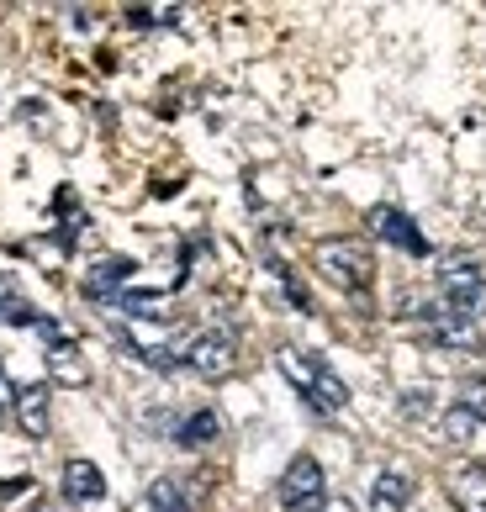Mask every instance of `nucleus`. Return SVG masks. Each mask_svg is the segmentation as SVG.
Returning <instances> with one entry per match:
<instances>
[{
  "label": "nucleus",
  "instance_id": "obj_9",
  "mask_svg": "<svg viewBox=\"0 0 486 512\" xmlns=\"http://www.w3.org/2000/svg\"><path fill=\"white\" fill-rule=\"evenodd\" d=\"M370 222H376V233H381V238H391V243H402V249L423 254V238L413 233V222H407L402 212H391V206H376V212H370Z\"/></svg>",
  "mask_w": 486,
  "mask_h": 512
},
{
  "label": "nucleus",
  "instance_id": "obj_3",
  "mask_svg": "<svg viewBox=\"0 0 486 512\" xmlns=\"http://www.w3.org/2000/svg\"><path fill=\"white\" fill-rule=\"evenodd\" d=\"M280 507L286 512H328V481L312 454H296L280 476Z\"/></svg>",
  "mask_w": 486,
  "mask_h": 512
},
{
  "label": "nucleus",
  "instance_id": "obj_16",
  "mask_svg": "<svg viewBox=\"0 0 486 512\" xmlns=\"http://www.w3.org/2000/svg\"><path fill=\"white\" fill-rule=\"evenodd\" d=\"M6 402H11V391H6V381H0V417H6Z\"/></svg>",
  "mask_w": 486,
  "mask_h": 512
},
{
  "label": "nucleus",
  "instance_id": "obj_13",
  "mask_svg": "<svg viewBox=\"0 0 486 512\" xmlns=\"http://www.w3.org/2000/svg\"><path fill=\"white\" fill-rule=\"evenodd\" d=\"M148 512H191L185 507V491H180V481H154V491H148Z\"/></svg>",
  "mask_w": 486,
  "mask_h": 512
},
{
  "label": "nucleus",
  "instance_id": "obj_6",
  "mask_svg": "<svg viewBox=\"0 0 486 512\" xmlns=\"http://www.w3.org/2000/svg\"><path fill=\"white\" fill-rule=\"evenodd\" d=\"M11 407H16V423H22L27 439H43V433H48V391L27 386V391L11 396Z\"/></svg>",
  "mask_w": 486,
  "mask_h": 512
},
{
  "label": "nucleus",
  "instance_id": "obj_8",
  "mask_svg": "<svg viewBox=\"0 0 486 512\" xmlns=\"http://www.w3.org/2000/svg\"><path fill=\"white\" fill-rule=\"evenodd\" d=\"M64 491L74 502H101L106 497V481H101V470L90 465V460H69L64 465Z\"/></svg>",
  "mask_w": 486,
  "mask_h": 512
},
{
  "label": "nucleus",
  "instance_id": "obj_2",
  "mask_svg": "<svg viewBox=\"0 0 486 512\" xmlns=\"http://www.w3.org/2000/svg\"><path fill=\"white\" fill-rule=\"evenodd\" d=\"M312 259H317V270H323L333 286H344V291H365L370 286V249L365 243H354V238H323L312 249Z\"/></svg>",
  "mask_w": 486,
  "mask_h": 512
},
{
  "label": "nucleus",
  "instance_id": "obj_5",
  "mask_svg": "<svg viewBox=\"0 0 486 512\" xmlns=\"http://www.w3.org/2000/svg\"><path fill=\"white\" fill-rule=\"evenodd\" d=\"M407 502H413L407 470H381V476L370 481V512H407Z\"/></svg>",
  "mask_w": 486,
  "mask_h": 512
},
{
  "label": "nucleus",
  "instance_id": "obj_10",
  "mask_svg": "<svg viewBox=\"0 0 486 512\" xmlns=\"http://www.w3.org/2000/svg\"><path fill=\"white\" fill-rule=\"evenodd\" d=\"M455 502L460 512H486V465H465L455 476Z\"/></svg>",
  "mask_w": 486,
  "mask_h": 512
},
{
  "label": "nucleus",
  "instance_id": "obj_11",
  "mask_svg": "<svg viewBox=\"0 0 486 512\" xmlns=\"http://www.w3.org/2000/svg\"><path fill=\"white\" fill-rule=\"evenodd\" d=\"M476 428H481V417H476L471 407H460V402H455L450 412L439 417V433H444V439H450V444H465V439H471Z\"/></svg>",
  "mask_w": 486,
  "mask_h": 512
},
{
  "label": "nucleus",
  "instance_id": "obj_12",
  "mask_svg": "<svg viewBox=\"0 0 486 512\" xmlns=\"http://www.w3.org/2000/svg\"><path fill=\"white\" fill-rule=\"evenodd\" d=\"M212 439H217V417L212 412H191L180 423V444L185 449H201V444H212Z\"/></svg>",
  "mask_w": 486,
  "mask_h": 512
},
{
  "label": "nucleus",
  "instance_id": "obj_7",
  "mask_svg": "<svg viewBox=\"0 0 486 512\" xmlns=\"http://www.w3.org/2000/svg\"><path fill=\"white\" fill-rule=\"evenodd\" d=\"M48 370H53V381H59V386H85V381H90L85 354L74 349V344H64V338L48 349Z\"/></svg>",
  "mask_w": 486,
  "mask_h": 512
},
{
  "label": "nucleus",
  "instance_id": "obj_1",
  "mask_svg": "<svg viewBox=\"0 0 486 512\" xmlns=\"http://www.w3.org/2000/svg\"><path fill=\"white\" fill-rule=\"evenodd\" d=\"M280 359V370H286V381L296 386V391H307L317 407H328V412H339L344 402H349V386L333 375L328 365H317V359H307L302 349H280L275 354Z\"/></svg>",
  "mask_w": 486,
  "mask_h": 512
},
{
  "label": "nucleus",
  "instance_id": "obj_4",
  "mask_svg": "<svg viewBox=\"0 0 486 512\" xmlns=\"http://www.w3.org/2000/svg\"><path fill=\"white\" fill-rule=\"evenodd\" d=\"M185 365H191L201 381H228L238 370V344L233 333H201L191 338V349H185Z\"/></svg>",
  "mask_w": 486,
  "mask_h": 512
},
{
  "label": "nucleus",
  "instance_id": "obj_15",
  "mask_svg": "<svg viewBox=\"0 0 486 512\" xmlns=\"http://www.w3.org/2000/svg\"><path fill=\"white\" fill-rule=\"evenodd\" d=\"M460 407H471L476 417H486V386H465V396H460Z\"/></svg>",
  "mask_w": 486,
  "mask_h": 512
},
{
  "label": "nucleus",
  "instance_id": "obj_14",
  "mask_svg": "<svg viewBox=\"0 0 486 512\" xmlns=\"http://www.w3.org/2000/svg\"><path fill=\"white\" fill-rule=\"evenodd\" d=\"M127 16H133L138 27H164V22H175V16H180V6H138V11H127Z\"/></svg>",
  "mask_w": 486,
  "mask_h": 512
}]
</instances>
